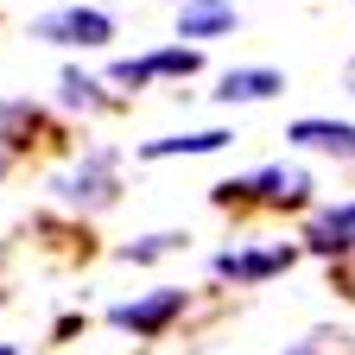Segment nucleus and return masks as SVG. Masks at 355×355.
Returning <instances> with one entry per match:
<instances>
[{"label": "nucleus", "mask_w": 355, "mask_h": 355, "mask_svg": "<svg viewBox=\"0 0 355 355\" xmlns=\"http://www.w3.org/2000/svg\"><path fill=\"white\" fill-rule=\"evenodd\" d=\"M298 260V248H229V254H216V279H235V286H260V279H273L286 273V266Z\"/></svg>", "instance_id": "5"}, {"label": "nucleus", "mask_w": 355, "mask_h": 355, "mask_svg": "<svg viewBox=\"0 0 355 355\" xmlns=\"http://www.w3.org/2000/svg\"><path fill=\"white\" fill-rule=\"evenodd\" d=\"M114 165H121L114 146H89L70 171L51 178V197H58L64 209H108L114 191H121V184H114Z\"/></svg>", "instance_id": "2"}, {"label": "nucleus", "mask_w": 355, "mask_h": 355, "mask_svg": "<svg viewBox=\"0 0 355 355\" xmlns=\"http://www.w3.org/2000/svg\"><path fill=\"white\" fill-rule=\"evenodd\" d=\"M178 248H184V235H146V241H127L121 260H127V266H146V260H165V254H178Z\"/></svg>", "instance_id": "12"}, {"label": "nucleus", "mask_w": 355, "mask_h": 355, "mask_svg": "<svg viewBox=\"0 0 355 355\" xmlns=\"http://www.w3.org/2000/svg\"><path fill=\"white\" fill-rule=\"evenodd\" d=\"M58 89H64V102H70V108H102V102H108V96H96L102 83H89L83 70H64V83H58Z\"/></svg>", "instance_id": "13"}, {"label": "nucleus", "mask_w": 355, "mask_h": 355, "mask_svg": "<svg viewBox=\"0 0 355 355\" xmlns=\"http://www.w3.org/2000/svg\"><path fill=\"white\" fill-rule=\"evenodd\" d=\"M191 70H197V51H191V44H178V51H153V58H121L108 76L127 83V89H146L159 76H191Z\"/></svg>", "instance_id": "6"}, {"label": "nucleus", "mask_w": 355, "mask_h": 355, "mask_svg": "<svg viewBox=\"0 0 355 355\" xmlns=\"http://www.w3.org/2000/svg\"><path fill=\"white\" fill-rule=\"evenodd\" d=\"M279 89H286V76L266 70V64H260V70H229V76L216 83V102H229V108H235V102H273Z\"/></svg>", "instance_id": "9"}, {"label": "nucleus", "mask_w": 355, "mask_h": 355, "mask_svg": "<svg viewBox=\"0 0 355 355\" xmlns=\"http://www.w3.org/2000/svg\"><path fill=\"white\" fill-rule=\"evenodd\" d=\"M178 311H184V292L178 286H159V292H146V298H127V304H114L108 311V324L114 330H133V336H159Z\"/></svg>", "instance_id": "4"}, {"label": "nucleus", "mask_w": 355, "mask_h": 355, "mask_svg": "<svg viewBox=\"0 0 355 355\" xmlns=\"http://www.w3.org/2000/svg\"><path fill=\"white\" fill-rule=\"evenodd\" d=\"M32 38H44V44H83V51H96V44L114 38V19L96 13V7H58V13L32 19Z\"/></svg>", "instance_id": "3"}, {"label": "nucleus", "mask_w": 355, "mask_h": 355, "mask_svg": "<svg viewBox=\"0 0 355 355\" xmlns=\"http://www.w3.org/2000/svg\"><path fill=\"white\" fill-rule=\"evenodd\" d=\"M178 32H184V38L235 32V7H229V0H184V13H178Z\"/></svg>", "instance_id": "11"}, {"label": "nucleus", "mask_w": 355, "mask_h": 355, "mask_svg": "<svg viewBox=\"0 0 355 355\" xmlns=\"http://www.w3.org/2000/svg\"><path fill=\"white\" fill-rule=\"evenodd\" d=\"M0 355H19V349H7V343H0Z\"/></svg>", "instance_id": "17"}, {"label": "nucleus", "mask_w": 355, "mask_h": 355, "mask_svg": "<svg viewBox=\"0 0 355 355\" xmlns=\"http://www.w3.org/2000/svg\"><path fill=\"white\" fill-rule=\"evenodd\" d=\"M304 248H311V254H355V203L324 209V216L304 229Z\"/></svg>", "instance_id": "8"}, {"label": "nucleus", "mask_w": 355, "mask_h": 355, "mask_svg": "<svg viewBox=\"0 0 355 355\" xmlns=\"http://www.w3.org/2000/svg\"><path fill=\"white\" fill-rule=\"evenodd\" d=\"M235 140V133H222V127H203V133H171V140H146L140 146V159L153 165V159H178V153H222V146H229Z\"/></svg>", "instance_id": "10"}, {"label": "nucleus", "mask_w": 355, "mask_h": 355, "mask_svg": "<svg viewBox=\"0 0 355 355\" xmlns=\"http://www.w3.org/2000/svg\"><path fill=\"white\" fill-rule=\"evenodd\" d=\"M0 178H7V146H0Z\"/></svg>", "instance_id": "16"}, {"label": "nucleus", "mask_w": 355, "mask_h": 355, "mask_svg": "<svg viewBox=\"0 0 355 355\" xmlns=\"http://www.w3.org/2000/svg\"><path fill=\"white\" fill-rule=\"evenodd\" d=\"M286 140L304 146V153H330V159H349L355 165V121H292Z\"/></svg>", "instance_id": "7"}, {"label": "nucleus", "mask_w": 355, "mask_h": 355, "mask_svg": "<svg viewBox=\"0 0 355 355\" xmlns=\"http://www.w3.org/2000/svg\"><path fill=\"white\" fill-rule=\"evenodd\" d=\"M311 171L304 165H260L248 178H229L216 184V203H260V209H304L311 203Z\"/></svg>", "instance_id": "1"}, {"label": "nucleus", "mask_w": 355, "mask_h": 355, "mask_svg": "<svg viewBox=\"0 0 355 355\" xmlns=\"http://www.w3.org/2000/svg\"><path fill=\"white\" fill-rule=\"evenodd\" d=\"M286 355H318V343H292V349H286Z\"/></svg>", "instance_id": "15"}, {"label": "nucleus", "mask_w": 355, "mask_h": 355, "mask_svg": "<svg viewBox=\"0 0 355 355\" xmlns=\"http://www.w3.org/2000/svg\"><path fill=\"white\" fill-rule=\"evenodd\" d=\"M32 121V108H19V102H0V146L13 140V127H26Z\"/></svg>", "instance_id": "14"}]
</instances>
